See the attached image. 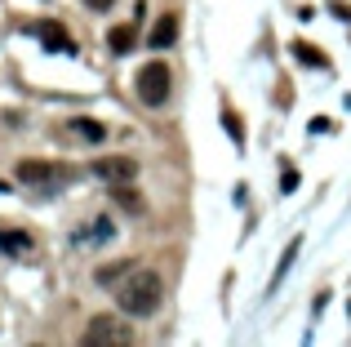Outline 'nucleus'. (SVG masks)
Masks as SVG:
<instances>
[{
	"label": "nucleus",
	"instance_id": "obj_15",
	"mask_svg": "<svg viewBox=\"0 0 351 347\" xmlns=\"http://www.w3.org/2000/svg\"><path fill=\"white\" fill-rule=\"evenodd\" d=\"M227 134H232V139L240 143V134H245V130H240V121H236V116L232 112H227Z\"/></svg>",
	"mask_w": 351,
	"mask_h": 347
},
{
	"label": "nucleus",
	"instance_id": "obj_5",
	"mask_svg": "<svg viewBox=\"0 0 351 347\" xmlns=\"http://www.w3.org/2000/svg\"><path fill=\"white\" fill-rule=\"evenodd\" d=\"M58 178V169L49 160H18V182H32V187H45V182Z\"/></svg>",
	"mask_w": 351,
	"mask_h": 347
},
{
	"label": "nucleus",
	"instance_id": "obj_3",
	"mask_svg": "<svg viewBox=\"0 0 351 347\" xmlns=\"http://www.w3.org/2000/svg\"><path fill=\"white\" fill-rule=\"evenodd\" d=\"M169 89H173V76H169L165 62H147V67L138 71V98H143V103H152V107L169 103Z\"/></svg>",
	"mask_w": 351,
	"mask_h": 347
},
{
	"label": "nucleus",
	"instance_id": "obj_7",
	"mask_svg": "<svg viewBox=\"0 0 351 347\" xmlns=\"http://www.w3.org/2000/svg\"><path fill=\"white\" fill-rule=\"evenodd\" d=\"M173 40H178V18H173V14H160V18H156V27L147 32V45H156V49H169Z\"/></svg>",
	"mask_w": 351,
	"mask_h": 347
},
{
	"label": "nucleus",
	"instance_id": "obj_4",
	"mask_svg": "<svg viewBox=\"0 0 351 347\" xmlns=\"http://www.w3.org/2000/svg\"><path fill=\"white\" fill-rule=\"evenodd\" d=\"M89 169H94V178H103V182H129V178H138V160L134 156H98Z\"/></svg>",
	"mask_w": 351,
	"mask_h": 347
},
{
	"label": "nucleus",
	"instance_id": "obj_17",
	"mask_svg": "<svg viewBox=\"0 0 351 347\" xmlns=\"http://www.w3.org/2000/svg\"><path fill=\"white\" fill-rule=\"evenodd\" d=\"M0 191H5V182H0Z\"/></svg>",
	"mask_w": 351,
	"mask_h": 347
},
{
	"label": "nucleus",
	"instance_id": "obj_12",
	"mask_svg": "<svg viewBox=\"0 0 351 347\" xmlns=\"http://www.w3.org/2000/svg\"><path fill=\"white\" fill-rule=\"evenodd\" d=\"M71 130H76L80 139H89V143H103V139H107L103 125H98V121H85V116H80V121H71Z\"/></svg>",
	"mask_w": 351,
	"mask_h": 347
},
{
	"label": "nucleus",
	"instance_id": "obj_11",
	"mask_svg": "<svg viewBox=\"0 0 351 347\" xmlns=\"http://www.w3.org/2000/svg\"><path fill=\"white\" fill-rule=\"evenodd\" d=\"M0 250L27 254V250H32V236H27V232H0Z\"/></svg>",
	"mask_w": 351,
	"mask_h": 347
},
{
	"label": "nucleus",
	"instance_id": "obj_10",
	"mask_svg": "<svg viewBox=\"0 0 351 347\" xmlns=\"http://www.w3.org/2000/svg\"><path fill=\"white\" fill-rule=\"evenodd\" d=\"M129 272H134V263H103V267L94 272V280H98V285H116V280L129 276Z\"/></svg>",
	"mask_w": 351,
	"mask_h": 347
},
{
	"label": "nucleus",
	"instance_id": "obj_2",
	"mask_svg": "<svg viewBox=\"0 0 351 347\" xmlns=\"http://www.w3.org/2000/svg\"><path fill=\"white\" fill-rule=\"evenodd\" d=\"M80 343L85 347H125V343H134V330L120 316H94L85 325V334H80Z\"/></svg>",
	"mask_w": 351,
	"mask_h": 347
},
{
	"label": "nucleus",
	"instance_id": "obj_16",
	"mask_svg": "<svg viewBox=\"0 0 351 347\" xmlns=\"http://www.w3.org/2000/svg\"><path fill=\"white\" fill-rule=\"evenodd\" d=\"M89 9H94V14H103V9H112V0H85Z\"/></svg>",
	"mask_w": 351,
	"mask_h": 347
},
{
	"label": "nucleus",
	"instance_id": "obj_9",
	"mask_svg": "<svg viewBox=\"0 0 351 347\" xmlns=\"http://www.w3.org/2000/svg\"><path fill=\"white\" fill-rule=\"evenodd\" d=\"M36 36H40V40L49 45V49H62V53H71V40H67V32H62L58 23H40V32H36Z\"/></svg>",
	"mask_w": 351,
	"mask_h": 347
},
{
	"label": "nucleus",
	"instance_id": "obj_8",
	"mask_svg": "<svg viewBox=\"0 0 351 347\" xmlns=\"http://www.w3.org/2000/svg\"><path fill=\"white\" fill-rule=\"evenodd\" d=\"M134 40H138L134 23H120V27L107 32V49H112V53H129V49H134Z\"/></svg>",
	"mask_w": 351,
	"mask_h": 347
},
{
	"label": "nucleus",
	"instance_id": "obj_14",
	"mask_svg": "<svg viewBox=\"0 0 351 347\" xmlns=\"http://www.w3.org/2000/svg\"><path fill=\"white\" fill-rule=\"evenodd\" d=\"M293 187H298V174H293V169H289V174H285V178H280V191H285V196H289V191H293Z\"/></svg>",
	"mask_w": 351,
	"mask_h": 347
},
{
	"label": "nucleus",
	"instance_id": "obj_13",
	"mask_svg": "<svg viewBox=\"0 0 351 347\" xmlns=\"http://www.w3.org/2000/svg\"><path fill=\"white\" fill-rule=\"evenodd\" d=\"M293 53H298V58L302 62H307V67H329V58H325V53H320V49H311V45H293Z\"/></svg>",
	"mask_w": 351,
	"mask_h": 347
},
{
	"label": "nucleus",
	"instance_id": "obj_1",
	"mask_svg": "<svg viewBox=\"0 0 351 347\" xmlns=\"http://www.w3.org/2000/svg\"><path fill=\"white\" fill-rule=\"evenodd\" d=\"M160 298H165V285H160V276L147 272V267H134L129 276L116 280V303H120L125 316H152L156 307H160Z\"/></svg>",
	"mask_w": 351,
	"mask_h": 347
},
{
	"label": "nucleus",
	"instance_id": "obj_6",
	"mask_svg": "<svg viewBox=\"0 0 351 347\" xmlns=\"http://www.w3.org/2000/svg\"><path fill=\"white\" fill-rule=\"evenodd\" d=\"M112 200L125 209V214H143V209H147V200H143V191L134 187V178H129V182H112Z\"/></svg>",
	"mask_w": 351,
	"mask_h": 347
}]
</instances>
